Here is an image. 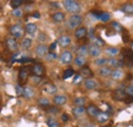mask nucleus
Segmentation results:
<instances>
[{
	"label": "nucleus",
	"instance_id": "f257e3e1",
	"mask_svg": "<svg viewBox=\"0 0 133 127\" xmlns=\"http://www.w3.org/2000/svg\"><path fill=\"white\" fill-rule=\"evenodd\" d=\"M64 7L66 8V11L73 14V15H79V12L81 11V6L77 1L74 0H65L63 2Z\"/></svg>",
	"mask_w": 133,
	"mask_h": 127
},
{
	"label": "nucleus",
	"instance_id": "f03ea898",
	"mask_svg": "<svg viewBox=\"0 0 133 127\" xmlns=\"http://www.w3.org/2000/svg\"><path fill=\"white\" fill-rule=\"evenodd\" d=\"M83 23V16L81 15H72L66 22V27L71 30L78 29Z\"/></svg>",
	"mask_w": 133,
	"mask_h": 127
},
{
	"label": "nucleus",
	"instance_id": "7ed1b4c3",
	"mask_svg": "<svg viewBox=\"0 0 133 127\" xmlns=\"http://www.w3.org/2000/svg\"><path fill=\"white\" fill-rule=\"evenodd\" d=\"M10 34H11V37H14L15 39H21L25 35V29L23 28L22 25L16 24V25L11 26V28H10Z\"/></svg>",
	"mask_w": 133,
	"mask_h": 127
},
{
	"label": "nucleus",
	"instance_id": "20e7f679",
	"mask_svg": "<svg viewBox=\"0 0 133 127\" xmlns=\"http://www.w3.org/2000/svg\"><path fill=\"white\" fill-rule=\"evenodd\" d=\"M74 61V56L73 53L69 50H65L64 52H62V54L59 55V62L63 65H69Z\"/></svg>",
	"mask_w": 133,
	"mask_h": 127
},
{
	"label": "nucleus",
	"instance_id": "39448f33",
	"mask_svg": "<svg viewBox=\"0 0 133 127\" xmlns=\"http://www.w3.org/2000/svg\"><path fill=\"white\" fill-rule=\"evenodd\" d=\"M48 52H49V48L45 44H39L35 48V53L39 58H45Z\"/></svg>",
	"mask_w": 133,
	"mask_h": 127
},
{
	"label": "nucleus",
	"instance_id": "423d86ee",
	"mask_svg": "<svg viewBox=\"0 0 133 127\" xmlns=\"http://www.w3.org/2000/svg\"><path fill=\"white\" fill-rule=\"evenodd\" d=\"M5 43H6L7 48H8L10 51H17V49H18V43H17V39H15V38L11 37V36L8 37V38H6Z\"/></svg>",
	"mask_w": 133,
	"mask_h": 127
},
{
	"label": "nucleus",
	"instance_id": "0eeeda50",
	"mask_svg": "<svg viewBox=\"0 0 133 127\" xmlns=\"http://www.w3.org/2000/svg\"><path fill=\"white\" fill-rule=\"evenodd\" d=\"M108 67L110 68H115V69H121L122 67H124V61L121 60H117V59H108Z\"/></svg>",
	"mask_w": 133,
	"mask_h": 127
},
{
	"label": "nucleus",
	"instance_id": "6e6552de",
	"mask_svg": "<svg viewBox=\"0 0 133 127\" xmlns=\"http://www.w3.org/2000/svg\"><path fill=\"white\" fill-rule=\"evenodd\" d=\"M71 43H72V39H71V37L68 36V35H63V36H61V37L58 38V40H57V44H58L61 47H64V48L70 46Z\"/></svg>",
	"mask_w": 133,
	"mask_h": 127
},
{
	"label": "nucleus",
	"instance_id": "1a4fd4ad",
	"mask_svg": "<svg viewBox=\"0 0 133 127\" xmlns=\"http://www.w3.org/2000/svg\"><path fill=\"white\" fill-rule=\"evenodd\" d=\"M31 72L33 73V76H37V77H42L44 75V68L42 65L40 63H36L34 65L31 69Z\"/></svg>",
	"mask_w": 133,
	"mask_h": 127
},
{
	"label": "nucleus",
	"instance_id": "9d476101",
	"mask_svg": "<svg viewBox=\"0 0 133 127\" xmlns=\"http://www.w3.org/2000/svg\"><path fill=\"white\" fill-rule=\"evenodd\" d=\"M101 53V50H100V47L94 45V44H90L88 46V54L92 58H97Z\"/></svg>",
	"mask_w": 133,
	"mask_h": 127
},
{
	"label": "nucleus",
	"instance_id": "9b49d317",
	"mask_svg": "<svg viewBox=\"0 0 133 127\" xmlns=\"http://www.w3.org/2000/svg\"><path fill=\"white\" fill-rule=\"evenodd\" d=\"M80 76L84 77L86 79H91V77H93V72L91 71V69L87 66H85L83 68H81V71H80Z\"/></svg>",
	"mask_w": 133,
	"mask_h": 127
},
{
	"label": "nucleus",
	"instance_id": "f8f14e48",
	"mask_svg": "<svg viewBox=\"0 0 133 127\" xmlns=\"http://www.w3.org/2000/svg\"><path fill=\"white\" fill-rule=\"evenodd\" d=\"M124 75H125V73H124V71L122 69H114L112 71L111 77H112V79L114 80H121L124 78Z\"/></svg>",
	"mask_w": 133,
	"mask_h": 127
},
{
	"label": "nucleus",
	"instance_id": "ddd939ff",
	"mask_svg": "<svg viewBox=\"0 0 133 127\" xmlns=\"http://www.w3.org/2000/svg\"><path fill=\"white\" fill-rule=\"evenodd\" d=\"M99 109L96 107V106H93V105H90L88 106V108L86 109V113L90 116V117H93V118H96L97 115L99 114Z\"/></svg>",
	"mask_w": 133,
	"mask_h": 127
},
{
	"label": "nucleus",
	"instance_id": "4468645a",
	"mask_svg": "<svg viewBox=\"0 0 133 127\" xmlns=\"http://www.w3.org/2000/svg\"><path fill=\"white\" fill-rule=\"evenodd\" d=\"M87 34H88V32H87V29L85 27H79L78 29L75 30V37L79 40L85 38L87 36Z\"/></svg>",
	"mask_w": 133,
	"mask_h": 127
},
{
	"label": "nucleus",
	"instance_id": "2eb2a0df",
	"mask_svg": "<svg viewBox=\"0 0 133 127\" xmlns=\"http://www.w3.org/2000/svg\"><path fill=\"white\" fill-rule=\"evenodd\" d=\"M29 77V70L27 68H23L21 69L19 73H18V81L21 83H25Z\"/></svg>",
	"mask_w": 133,
	"mask_h": 127
},
{
	"label": "nucleus",
	"instance_id": "dca6fc26",
	"mask_svg": "<svg viewBox=\"0 0 133 127\" xmlns=\"http://www.w3.org/2000/svg\"><path fill=\"white\" fill-rule=\"evenodd\" d=\"M84 87L88 90H93L97 87V82L93 79H85L84 81Z\"/></svg>",
	"mask_w": 133,
	"mask_h": 127
},
{
	"label": "nucleus",
	"instance_id": "f3484780",
	"mask_svg": "<svg viewBox=\"0 0 133 127\" xmlns=\"http://www.w3.org/2000/svg\"><path fill=\"white\" fill-rule=\"evenodd\" d=\"M43 89H44V91L46 92V93H48V94H55L56 92H57V87L54 85V84H52V83H47V84H45L44 85V87H43Z\"/></svg>",
	"mask_w": 133,
	"mask_h": 127
},
{
	"label": "nucleus",
	"instance_id": "a211bd4d",
	"mask_svg": "<svg viewBox=\"0 0 133 127\" xmlns=\"http://www.w3.org/2000/svg\"><path fill=\"white\" fill-rule=\"evenodd\" d=\"M112 71H113L112 68H110V67H108V66H104V67L99 68V70H98V75L101 76V77H109V76H111Z\"/></svg>",
	"mask_w": 133,
	"mask_h": 127
},
{
	"label": "nucleus",
	"instance_id": "6ab92c4d",
	"mask_svg": "<svg viewBox=\"0 0 133 127\" xmlns=\"http://www.w3.org/2000/svg\"><path fill=\"white\" fill-rule=\"evenodd\" d=\"M66 100H68V99H66V96L63 94L55 95V96L53 97V103H54L56 106H64L66 103Z\"/></svg>",
	"mask_w": 133,
	"mask_h": 127
},
{
	"label": "nucleus",
	"instance_id": "aec40b11",
	"mask_svg": "<svg viewBox=\"0 0 133 127\" xmlns=\"http://www.w3.org/2000/svg\"><path fill=\"white\" fill-rule=\"evenodd\" d=\"M65 18H66V16L62 11H56V12H54L52 15V20L55 23H63L65 21Z\"/></svg>",
	"mask_w": 133,
	"mask_h": 127
},
{
	"label": "nucleus",
	"instance_id": "412c9836",
	"mask_svg": "<svg viewBox=\"0 0 133 127\" xmlns=\"http://www.w3.org/2000/svg\"><path fill=\"white\" fill-rule=\"evenodd\" d=\"M120 10L126 15H133V4L132 3H126L121 6Z\"/></svg>",
	"mask_w": 133,
	"mask_h": 127
},
{
	"label": "nucleus",
	"instance_id": "4be33fe9",
	"mask_svg": "<svg viewBox=\"0 0 133 127\" xmlns=\"http://www.w3.org/2000/svg\"><path fill=\"white\" fill-rule=\"evenodd\" d=\"M110 119V113H108V112H99V114L97 115V117H96V120L99 122V123H104V122H107L108 120Z\"/></svg>",
	"mask_w": 133,
	"mask_h": 127
},
{
	"label": "nucleus",
	"instance_id": "5701e85b",
	"mask_svg": "<svg viewBox=\"0 0 133 127\" xmlns=\"http://www.w3.org/2000/svg\"><path fill=\"white\" fill-rule=\"evenodd\" d=\"M35 94V91H34V89L32 87H30V86H26V87H24V93H23V96L25 97V98H27V99H30V98H32Z\"/></svg>",
	"mask_w": 133,
	"mask_h": 127
},
{
	"label": "nucleus",
	"instance_id": "b1692460",
	"mask_svg": "<svg viewBox=\"0 0 133 127\" xmlns=\"http://www.w3.org/2000/svg\"><path fill=\"white\" fill-rule=\"evenodd\" d=\"M25 31L27 32L29 35H34L37 31V25L34 23H28L25 27Z\"/></svg>",
	"mask_w": 133,
	"mask_h": 127
},
{
	"label": "nucleus",
	"instance_id": "393cba45",
	"mask_svg": "<svg viewBox=\"0 0 133 127\" xmlns=\"http://www.w3.org/2000/svg\"><path fill=\"white\" fill-rule=\"evenodd\" d=\"M85 113H86V109H85L84 107H75V108L73 109V115H74L76 118L82 117Z\"/></svg>",
	"mask_w": 133,
	"mask_h": 127
},
{
	"label": "nucleus",
	"instance_id": "a878e982",
	"mask_svg": "<svg viewBox=\"0 0 133 127\" xmlns=\"http://www.w3.org/2000/svg\"><path fill=\"white\" fill-rule=\"evenodd\" d=\"M32 43H33L32 39L29 38V37H26V38H24V39L22 40V42H21V46H22L23 49H26V50H27V49L31 48Z\"/></svg>",
	"mask_w": 133,
	"mask_h": 127
},
{
	"label": "nucleus",
	"instance_id": "bb28decb",
	"mask_svg": "<svg viewBox=\"0 0 133 127\" xmlns=\"http://www.w3.org/2000/svg\"><path fill=\"white\" fill-rule=\"evenodd\" d=\"M87 62V60H86V58H84V56H79V55H77L75 59H74V63L77 66V67H79V68H83L84 66H85V63Z\"/></svg>",
	"mask_w": 133,
	"mask_h": 127
},
{
	"label": "nucleus",
	"instance_id": "cd10ccee",
	"mask_svg": "<svg viewBox=\"0 0 133 127\" xmlns=\"http://www.w3.org/2000/svg\"><path fill=\"white\" fill-rule=\"evenodd\" d=\"M87 54H88V46L87 45H81L77 49V55L86 58Z\"/></svg>",
	"mask_w": 133,
	"mask_h": 127
},
{
	"label": "nucleus",
	"instance_id": "c85d7f7f",
	"mask_svg": "<svg viewBox=\"0 0 133 127\" xmlns=\"http://www.w3.org/2000/svg\"><path fill=\"white\" fill-rule=\"evenodd\" d=\"M125 89H117L115 91V94H114V97L116 98L117 100H120V99H123L125 97Z\"/></svg>",
	"mask_w": 133,
	"mask_h": 127
},
{
	"label": "nucleus",
	"instance_id": "c756f323",
	"mask_svg": "<svg viewBox=\"0 0 133 127\" xmlns=\"http://www.w3.org/2000/svg\"><path fill=\"white\" fill-rule=\"evenodd\" d=\"M105 52H107L109 55H111V56H115L117 54H119L120 49L117 47H108L105 49Z\"/></svg>",
	"mask_w": 133,
	"mask_h": 127
},
{
	"label": "nucleus",
	"instance_id": "7c9ffc66",
	"mask_svg": "<svg viewBox=\"0 0 133 127\" xmlns=\"http://www.w3.org/2000/svg\"><path fill=\"white\" fill-rule=\"evenodd\" d=\"M74 104L76 105V107H84V105L86 104V98L85 97H76L74 99Z\"/></svg>",
	"mask_w": 133,
	"mask_h": 127
},
{
	"label": "nucleus",
	"instance_id": "2f4dec72",
	"mask_svg": "<svg viewBox=\"0 0 133 127\" xmlns=\"http://www.w3.org/2000/svg\"><path fill=\"white\" fill-rule=\"evenodd\" d=\"M94 63L96 65V66H98V67H104V66H107V63H108V59H105V58H98V59H96L95 60V62Z\"/></svg>",
	"mask_w": 133,
	"mask_h": 127
},
{
	"label": "nucleus",
	"instance_id": "473e14b6",
	"mask_svg": "<svg viewBox=\"0 0 133 127\" xmlns=\"http://www.w3.org/2000/svg\"><path fill=\"white\" fill-rule=\"evenodd\" d=\"M38 104H39L41 107L46 108V107H49L50 101H49V99L46 98V97H40V98L38 99Z\"/></svg>",
	"mask_w": 133,
	"mask_h": 127
},
{
	"label": "nucleus",
	"instance_id": "72a5a7b5",
	"mask_svg": "<svg viewBox=\"0 0 133 127\" xmlns=\"http://www.w3.org/2000/svg\"><path fill=\"white\" fill-rule=\"evenodd\" d=\"M75 76V71L73 69H66V71L64 72V75H63V78L64 79H69L71 77Z\"/></svg>",
	"mask_w": 133,
	"mask_h": 127
},
{
	"label": "nucleus",
	"instance_id": "f704fd0d",
	"mask_svg": "<svg viewBox=\"0 0 133 127\" xmlns=\"http://www.w3.org/2000/svg\"><path fill=\"white\" fill-rule=\"evenodd\" d=\"M46 124L48 127H58L59 124H58V121L55 120L54 118H48L47 121H46Z\"/></svg>",
	"mask_w": 133,
	"mask_h": 127
},
{
	"label": "nucleus",
	"instance_id": "c9c22d12",
	"mask_svg": "<svg viewBox=\"0 0 133 127\" xmlns=\"http://www.w3.org/2000/svg\"><path fill=\"white\" fill-rule=\"evenodd\" d=\"M92 42H93L92 44H94V45H96V46H98V47L104 45V41H103L101 38H99V37H93V38H92Z\"/></svg>",
	"mask_w": 133,
	"mask_h": 127
},
{
	"label": "nucleus",
	"instance_id": "e433bc0d",
	"mask_svg": "<svg viewBox=\"0 0 133 127\" xmlns=\"http://www.w3.org/2000/svg\"><path fill=\"white\" fill-rule=\"evenodd\" d=\"M23 4V0H11L10 2V6L16 9V8H19V6Z\"/></svg>",
	"mask_w": 133,
	"mask_h": 127
},
{
	"label": "nucleus",
	"instance_id": "4c0bfd02",
	"mask_svg": "<svg viewBox=\"0 0 133 127\" xmlns=\"http://www.w3.org/2000/svg\"><path fill=\"white\" fill-rule=\"evenodd\" d=\"M99 20L101 22H103V23H107V22H109L111 20V15L109 12H102Z\"/></svg>",
	"mask_w": 133,
	"mask_h": 127
},
{
	"label": "nucleus",
	"instance_id": "58836bf2",
	"mask_svg": "<svg viewBox=\"0 0 133 127\" xmlns=\"http://www.w3.org/2000/svg\"><path fill=\"white\" fill-rule=\"evenodd\" d=\"M56 59H57V55H56V53H54V52H48V53L46 54V56H45V60L48 61V62L54 61V60H56Z\"/></svg>",
	"mask_w": 133,
	"mask_h": 127
},
{
	"label": "nucleus",
	"instance_id": "ea45409f",
	"mask_svg": "<svg viewBox=\"0 0 133 127\" xmlns=\"http://www.w3.org/2000/svg\"><path fill=\"white\" fill-rule=\"evenodd\" d=\"M23 14H24V11L21 8H16V9H14L11 11V15L15 17H21V16H23Z\"/></svg>",
	"mask_w": 133,
	"mask_h": 127
},
{
	"label": "nucleus",
	"instance_id": "a19ab883",
	"mask_svg": "<svg viewBox=\"0 0 133 127\" xmlns=\"http://www.w3.org/2000/svg\"><path fill=\"white\" fill-rule=\"evenodd\" d=\"M125 93L126 95H129V96H133V85L129 84L126 88H125Z\"/></svg>",
	"mask_w": 133,
	"mask_h": 127
},
{
	"label": "nucleus",
	"instance_id": "79ce46f5",
	"mask_svg": "<svg viewBox=\"0 0 133 127\" xmlns=\"http://www.w3.org/2000/svg\"><path fill=\"white\" fill-rule=\"evenodd\" d=\"M112 28L115 29L117 32L122 31V26H121L119 23H117V22H113V23H112Z\"/></svg>",
	"mask_w": 133,
	"mask_h": 127
},
{
	"label": "nucleus",
	"instance_id": "37998d69",
	"mask_svg": "<svg viewBox=\"0 0 133 127\" xmlns=\"http://www.w3.org/2000/svg\"><path fill=\"white\" fill-rule=\"evenodd\" d=\"M16 92H17V95H23V93H24V87L23 86H21L19 84H17V85H16Z\"/></svg>",
	"mask_w": 133,
	"mask_h": 127
},
{
	"label": "nucleus",
	"instance_id": "c03bdc74",
	"mask_svg": "<svg viewBox=\"0 0 133 127\" xmlns=\"http://www.w3.org/2000/svg\"><path fill=\"white\" fill-rule=\"evenodd\" d=\"M31 81L33 82L34 84H39L41 81H42V79H41V77H37V76H32L31 77Z\"/></svg>",
	"mask_w": 133,
	"mask_h": 127
},
{
	"label": "nucleus",
	"instance_id": "a18cd8bd",
	"mask_svg": "<svg viewBox=\"0 0 133 127\" xmlns=\"http://www.w3.org/2000/svg\"><path fill=\"white\" fill-rule=\"evenodd\" d=\"M101 14L102 12H100V11H95V10H93V11H91V15L94 16L96 20H99L100 18V16H101Z\"/></svg>",
	"mask_w": 133,
	"mask_h": 127
},
{
	"label": "nucleus",
	"instance_id": "49530a36",
	"mask_svg": "<svg viewBox=\"0 0 133 127\" xmlns=\"http://www.w3.org/2000/svg\"><path fill=\"white\" fill-rule=\"evenodd\" d=\"M56 45H57V41H56V42H53V43L50 45L49 47H48V48H49V52H52V51H53V50L56 48Z\"/></svg>",
	"mask_w": 133,
	"mask_h": 127
},
{
	"label": "nucleus",
	"instance_id": "de8ad7c7",
	"mask_svg": "<svg viewBox=\"0 0 133 127\" xmlns=\"http://www.w3.org/2000/svg\"><path fill=\"white\" fill-rule=\"evenodd\" d=\"M62 120H63L64 122H66V121L69 120V116H68V114H64V115L62 116Z\"/></svg>",
	"mask_w": 133,
	"mask_h": 127
},
{
	"label": "nucleus",
	"instance_id": "09e8293b",
	"mask_svg": "<svg viewBox=\"0 0 133 127\" xmlns=\"http://www.w3.org/2000/svg\"><path fill=\"white\" fill-rule=\"evenodd\" d=\"M81 78H82V77H81L80 75H75V76H74V83H76L77 81L81 80Z\"/></svg>",
	"mask_w": 133,
	"mask_h": 127
},
{
	"label": "nucleus",
	"instance_id": "8fccbe9b",
	"mask_svg": "<svg viewBox=\"0 0 133 127\" xmlns=\"http://www.w3.org/2000/svg\"><path fill=\"white\" fill-rule=\"evenodd\" d=\"M32 16H33L34 18H40V14L38 11H35V12H33Z\"/></svg>",
	"mask_w": 133,
	"mask_h": 127
},
{
	"label": "nucleus",
	"instance_id": "3c124183",
	"mask_svg": "<svg viewBox=\"0 0 133 127\" xmlns=\"http://www.w3.org/2000/svg\"><path fill=\"white\" fill-rule=\"evenodd\" d=\"M48 112H50V113H57L58 110H57L55 107H52V108H50L49 110H48Z\"/></svg>",
	"mask_w": 133,
	"mask_h": 127
},
{
	"label": "nucleus",
	"instance_id": "603ef678",
	"mask_svg": "<svg viewBox=\"0 0 133 127\" xmlns=\"http://www.w3.org/2000/svg\"><path fill=\"white\" fill-rule=\"evenodd\" d=\"M93 32H94L93 29H91L90 32H89V37H90V38H93Z\"/></svg>",
	"mask_w": 133,
	"mask_h": 127
},
{
	"label": "nucleus",
	"instance_id": "864d4df0",
	"mask_svg": "<svg viewBox=\"0 0 133 127\" xmlns=\"http://www.w3.org/2000/svg\"><path fill=\"white\" fill-rule=\"evenodd\" d=\"M84 127H94V125H93V124H91V123H89V124H86Z\"/></svg>",
	"mask_w": 133,
	"mask_h": 127
},
{
	"label": "nucleus",
	"instance_id": "5fc2aeb1",
	"mask_svg": "<svg viewBox=\"0 0 133 127\" xmlns=\"http://www.w3.org/2000/svg\"><path fill=\"white\" fill-rule=\"evenodd\" d=\"M131 85H133V80H132V83H131Z\"/></svg>",
	"mask_w": 133,
	"mask_h": 127
},
{
	"label": "nucleus",
	"instance_id": "6e6d98bb",
	"mask_svg": "<svg viewBox=\"0 0 133 127\" xmlns=\"http://www.w3.org/2000/svg\"><path fill=\"white\" fill-rule=\"evenodd\" d=\"M102 127H108V126H102Z\"/></svg>",
	"mask_w": 133,
	"mask_h": 127
},
{
	"label": "nucleus",
	"instance_id": "4d7b16f0",
	"mask_svg": "<svg viewBox=\"0 0 133 127\" xmlns=\"http://www.w3.org/2000/svg\"><path fill=\"white\" fill-rule=\"evenodd\" d=\"M132 48H133V45H132Z\"/></svg>",
	"mask_w": 133,
	"mask_h": 127
}]
</instances>
